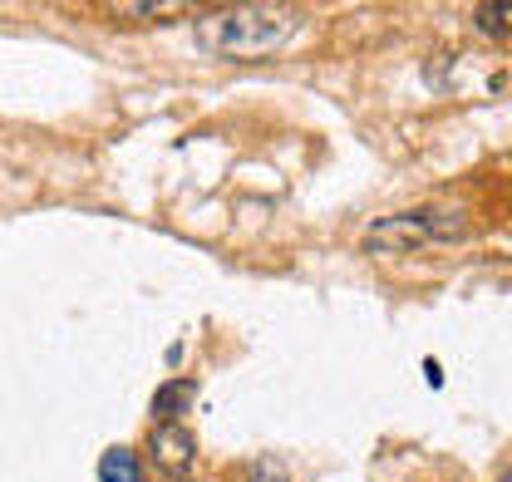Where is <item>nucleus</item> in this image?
<instances>
[{"mask_svg": "<svg viewBox=\"0 0 512 482\" xmlns=\"http://www.w3.org/2000/svg\"><path fill=\"white\" fill-rule=\"evenodd\" d=\"M473 25H478V35L512 45V0H483V5H473Z\"/></svg>", "mask_w": 512, "mask_h": 482, "instance_id": "5", "label": "nucleus"}, {"mask_svg": "<svg viewBox=\"0 0 512 482\" xmlns=\"http://www.w3.org/2000/svg\"><path fill=\"white\" fill-rule=\"evenodd\" d=\"M306 10L296 5H217V10H202L192 35L207 55H222V60H266L271 50H281L286 40H296Z\"/></svg>", "mask_w": 512, "mask_h": 482, "instance_id": "1", "label": "nucleus"}, {"mask_svg": "<svg viewBox=\"0 0 512 482\" xmlns=\"http://www.w3.org/2000/svg\"><path fill=\"white\" fill-rule=\"evenodd\" d=\"M498 482H512V463H508V473H503V478H498Z\"/></svg>", "mask_w": 512, "mask_h": 482, "instance_id": "9", "label": "nucleus"}, {"mask_svg": "<svg viewBox=\"0 0 512 482\" xmlns=\"http://www.w3.org/2000/svg\"><path fill=\"white\" fill-rule=\"evenodd\" d=\"M458 237H468L463 207H414V212H389L380 222H370L360 246L380 251V256H409V251H424L434 241H458Z\"/></svg>", "mask_w": 512, "mask_h": 482, "instance_id": "2", "label": "nucleus"}, {"mask_svg": "<svg viewBox=\"0 0 512 482\" xmlns=\"http://www.w3.org/2000/svg\"><path fill=\"white\" fill-rule=\"evenodd\" d=\"M192 394H197V384H192V379H168V384L153 394V419L158 423H178L183 414H188Z\"/></svg>", "mask_w": 512, "mask_h": 482, "instance_id": "4", "label": "nucleus"}, {"mask_svg": "<svg viewBox=\"0 0 512 482\" xmlns=\"http://www.w3.org/2000/svg\"><path fill=\"white\" fill-rule=\"evenodd\" d=\"M99 482H143V463L133 448H109L99 458Z\"/></svg>", "mask_w": 512, "mask_h": 482, "instance_id": "6", "label": "nucleus"}, {"mask_svg": "<svg viewBox=\"0 0 512 482\" xmlns=\"http://www.w3.org/2000/svg\"><path fill=\"white\" fill-rule=\"evenodd\" d=\"M148 458L163 478H188L192 463H197V438L183 423H158L153 438H148Z\"/></svg>", "mask_w": 512, "mask_h": 482, "instance_id": "3", "label": "nucleus"}, {"mask_svg": "<svg viewBox=\"0 0 512 482\" xmlns=\"http://www.w3.org/2000/svg\"><path fill=\"white\" fill-rule=\"evenodd\" d=\"M109 15H124V20H178V15H188V5H124V0H114Z\"/></svg>", "mask_w": 512, "mask_h": 482, "instance_id": "7", "label": "nucleus"}, {"mask_svg": "<svg viewBox=\"0 0 512 482\" xmlns=\"http://www.w3.org/2000/svg\"><path fill=\"white\" fill-rule=\"evenodd\" d=\"M247 482H291V478H286V468L276 458H256L252 468H247Z\"/></svg>", "mask_w": 512, "mask_h": 482, "instance_id": "8", "label": "nucleus"}]
</instances>
